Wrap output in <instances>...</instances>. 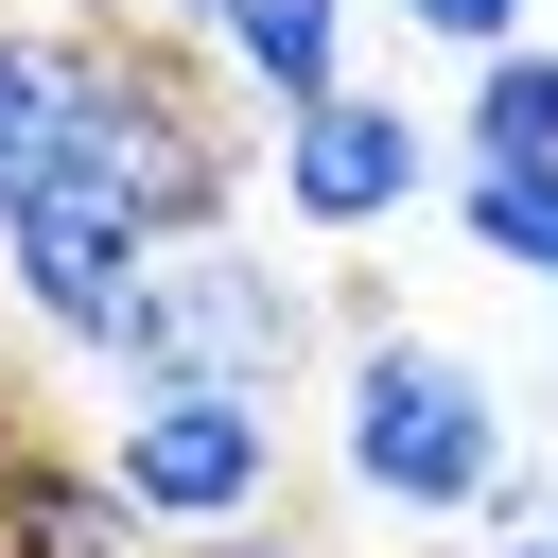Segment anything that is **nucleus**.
Returning <instances> with one entry per match:
<instances>
[{
    "label": "nucleus",
    "instance_id": "obj_10",
    "mask_svg": "<svg viewBox=\"0 0 558 558\" xmlns=\"http://www.w3.org/2000/svg\"><path fill=\"white\" fill-rule=\"evenodd\" d=\"M453 227L506 262V279H541L558 296V174H506V157H453Z\"/></svg>",
    "mask_w": 558,
    "mask_h": 558
},
{
    "label": "nucleus",
    "instance_id": "obj_9",
    "mask_svg": "<svg viewBox=\"0 0 558 558\" xmlns=\"http://www.w3.org/2000/svg\"><path fill=\"white\" fill-rule=\"evenodd\" d=\"M453 157H506V174H558V35L488 52L471 105H453Z\"/></svg>",
    "mask_w": 558,
    "mask_h": 558
},
{
    "label": "nucleus",
    "instance_id": "obj_6",
    "mask_svg": "<svg viewBox=\"0 0 558 558\" xmlns=\"http://www.w3.org/2000/svg\"><path fill=\"white\" fill-rule=\"evenodd\" d=\"M140 262H157V227L105 209V192H35V209H0V279H17V314H35L52 349H105L122 296H140Z\"/></svg>",
    "mask_w": 558,
    "mask_h": 558
},
{
    "label": "nucleus",
    "instance_id": "obj_12",
    "mask_svg": "<svg viewBox=\"0 0 558 558\" xmlns=\"http://www.w3.org/2000/svg\"><path fill=\"white\" fill-rule=\"evenodd\" d=\"M157 558H314L296 523H227V541H157Z\"/></svg>",
    "mask_w": 558,
    "mask_h": 558
},
{
    "label": "nucleus",
    "instance_id": "obj_8",
    "mask_svg": "<svg viewBox=\"0 0 558 558\" xmlns=\"http://www.w3.org/2000/svg\"><path fill=\"white\" fill-rule=\"evenodd\" d=\"M0 558H157V523L105 488V453L0 436Z\"/></svg>",
    "mask_w": 558,
    "mask_h": 558
},
{
    "label": "nucleus",
    "instance_id": "obj_3",
    "mask_svg": "<svg viewBox=\"0 0 558 558\" xmlns=\"http://www.w3.org/2000/svg\"><path fill=\"white\" fill-rule=\"evenodd\" d=\"M87 453H105V488H122L157 541L279 523V401H227V384H122V418H105Z\"/></svg>",
    "mask_w": 558,
    "mask_h": 558
},
{
    "label": "nucleus",
    "instance_id": "obj_4",
    "mask_svg": "<svg viewBox=\"0 0 558 558\" xmlns=\"http://www.w3.org/2000/svg\"><path fill=\"white\" fill-rule=\"evenodd\" d=\"M262 174H279V209H296L314 244H366V227L418 209L436 140H418V105H384V87H314V105L262 122Z\"/></svg>",
    "mask_w": 558,
    "mask_h": 558
},
{
    "label": "nucleus",
    "instance_id": "obj_2",
    "mask_svg": "<svg viewBox=\"0 0 558 558\" xmlns=\"http://www.w3.org/2000/svg\"><path fill=\"white\" fill-rule=\"evenodd\" d=\"M314 331H331V296H314V279H279L244 227H192V244H157V262H140V296H122L105 366H122V384L296 401V384H314Z\"/></svg>",
    "mask_w": 558,
    "mask_h": 558
},
{
    "label": "nucleus",
    "instance_id": "obj_5",
    "mask_svg": "<svg viewBox=\"0 0 558 558\" xmlns=\"http://www.w3.org/2000/svg\"><path fill=\"white\" fill-rule=\"evenodd\" d=\"M105 70L122 17H0V209L105 192Z\"/></svg>",
    "mask_w": 558,
    "mask_h": 558
},
{
    "label": "nucleus",
    "instance_id": "obj_7",
    "mask_svg": "<svg viewBox=\"0 0 558 558\" xmlns=\"http://www.w3.org/2000/svg\"><path fill=\"white\" fill-rule=\"evenodd\" d=\"M349 17L366 0H174V52L227 87V105H314V87H349Z\"/></svg>",
    "mask_w": 558,
    "mask_h": 558
},
{
    "label": "nucleus",
    "instance_id": "obj_1",
    "mask_svg": "<svg viewBox=\"0 0 558 558\" xmlns=\"http://www.w3.org/2000/svg\"><path fill=\"white\" fill-rule=\"evenodd\" d=\"M506 453H523V418H506V384H488L453 331H418V314L349 331V366H331V488H349L366 523L453 541Z\"/></svg>",
    "mask_w": 558,
    "mask_h": 558
},
{
    "label": "nucleus",
    "instance_id": "obj_11",
    "mask_svg": "<svg viewBox=\"0 0 558 558\" xmlns=\"http://www.w3.org/2000/svg\"><path fill=\"white\" fill-rule=\"evenodd\" d=\"M366 17H401V35H418V52H471V70H488V52H523V35H541V0H366Z\"/></svg>",
    "mask_w": 558,
    "mask_h": 558
},
{
    "label": "nucleus",
    "instance_id": "obj_14",
    "mask_svg": "<svg viewBox=\"0 0 558 558\" xmlns=\"http://www.w3.org/2000/svg\"><path fill=\"white\" fill-rule=\"evenodd\" d=\"M0 436H17V401H0Z\"/></svg>",
    "mask_w": 558,
    "mask_h": 558
},
{
    "label": "nucleus",
    "instance_id": "obj_13",
    "mask_svg": "<svg viewBox=\"0 0 558 558\" xmlns=\"http://www.w3.org/2000/svg\"><path fill=\"white\" fill-rule=\"evenodd\" d=\"M453 558H558V523H541V541H453Z\"/></svg>",
    "mask_w": 558,
    "mask_h": 558
}]
</instances>
